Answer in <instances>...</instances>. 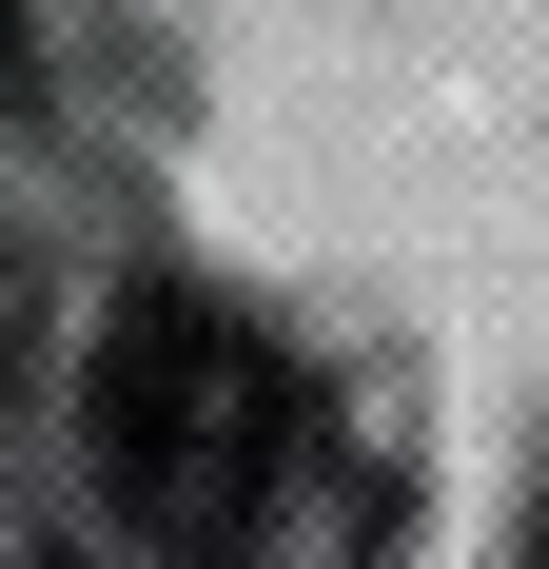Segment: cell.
I'll return each instance as SVG.
<instances>
[{
	"label": "cell",
	"instance_id": "2",
	"mask_svg": "<svg viewBox=\"0 0 549 569\" xmlns=\"http://www.w3.org/2000/svg\"><path fill=\"white\" fill-rule=\"evenodd\" d=\"M530 569H549V511H530Z\"/></svg>",
	"mask_w": 549,
	"mask_h": 569
},
{
	"label": "cell",
	"instance_id": "1",
	"mask_svg": "<svg viewBox=\"0 0 549 569\" xmlns=\"http://www.w3.org/2000/svg\"><path fill=\"white\" fill-rule=\"evenodd\" d=\"M79 412H99V491L158 530L177 569H217L236 530L274 511V471L315 452L274 335H236L217 295H118V315H99V393H79Z\"/></svg>",
	"mask_w": 549,
	"mask_h": 569
}]
</instances>
